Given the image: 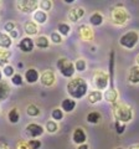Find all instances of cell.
<instances>
[{"instance_id":"obj_1","label":"cell","mask_w":139,"mask_h":149,"mask_svg":"<svg viewBox=\"0 0 139 149\" xmlns=\"http://www.w3.org/2000/svg\"><path fill=\"white\" fill-rule=\"evenodd\" d=\"M66 90L72 100H81L88 92V83H87L85 78L76 77L68 81Z\"/></svg>"},{"instance_id":"obj_2","label":"cell","mask_w":139,"mask_h":149,"mask_svg":"<svg viewBox=\"0 0 139 149\" xmlns=\"http://www.w3.org/2000/svg\"><path fill=\"white\" fill-rule=\"evenodd\" d=\"M113 117L115 118V120L122 123L131 122L133 118L132 107L126 103H115L113 106Z\"/></svg>"},{"instance_id":"obj_3","label":"cell","mask_w":139,"mask_h":149,"mask_svg":"<svg viewBox=\"0 0 139 149\" xmlns=\"http://www.w3.org/2000/svg\"><path fill=\"white\" fill-rule=\"evenodd\" d=\"M56 66H57V68H58L60 73H61L63 77H66V78L73 77V74H75V72H76V70H75V63H73L72 61H70V60L66 58V57L58 58Z\"/></svg>"},{"instance_id":"obj_4","label":"cell","mask_w":139,"mask_h":149,"mask_svg":"<svg viewBox=\"0 0 139 149\" xmlns=\"http://www.w3.org/2000/svg\"><path fill=\"white\" fill-rule=\"evenodd\" d=\"M138 41H139V34L138 32L137 31H128L124 35L120 36L119 44H120V46H123V47H126L128 50H132V49L136 47Z\"/></svg>"},{"instance_id":"obj_5","label":"cell","mask_w":139,"mask_h":149,"mask_svg":"<svg viewBox=\"0 0 139 149\" xmlns=\"http://www.w3.org/2000/svg\"><path fill=\"white\" fill-rule=\"evenodd\" d=\"M111 17H112V21L115 25H124L129 20V14L127 13L126 9L120 8V5H118V8L112 9Z\"/></svg>"},{"instance_id":"obj_6","label":"cell","mask_w":139,"mask_h":149,"mask_svg":"<svg viewBox=\"0 0 139 149\" xmlns=\"http://www.w3.org/2000/svg\"><path fill=\"white\" fill-rule=\"evenodd\" d=\"M16 8L21 13L34 14L36 9L39 8V3L36 0H19V1H16Z\"/></svg>"},{"instance_id":"obj_7","label":"cell","mask_w":139,"mask_h":149,"mask_svg":"<svg viewBox=\"0 0 139 149\" xmlns=\"http://www.w3.org/2000/svg\"><path fill=\"white\" fill-rule=\"evenodd\" d=\"M93 80H95V86L97 88V91H103L106 90V88L108 87V74L106 73L104 71H97L95 73V77H93Z\"/></svg>"},{"instance_id":"obj_8","label":"cell","mask_w":139,"mask_h":149,"mask_svg":"<svg viewBox=\"0 0 139 149\" xmlns=\"http://www.w3.org/2000/svg\"><path fill=\"white\" fill-rule=\"evenodd\" d=\"M25 130H26V134L30 138L35 139V138H39V137L42 136L44 132H45V128L41 124H38V123H29L26 125Z\"/></svg>"},{"instance_id":"obj_9","label":"cell","mask_w":139,"mask_h":149,"mask_svg":"<svg viewBox=\"0 0 139 149\" xmlns=\"http://www.w3.org/2000/svg\"><path fill=\"white\" fill-rule=\"evenodd\" d=\"M40 82H41V85H44L45 87H51L56 82V76H55V73L51 71V70H46V71L41 73Z\"/></svg>"},{"instance_id":"obj_10","label":"cell","mask_w":139,"mask_h":149,"mask_svg":"<svg viewBox=\"0 0 139 149\" xmlns=\"http://www.w3.org/2000/svg\"><path fill=\"white\" fill-rule=\"evenodd\" d=\"M34 47H35L34 40H32L31 37H29V36L22 37V39L20 40V42H19V49L25 54L31 52V51L34 50Z\"/></svg>"},{"instance_id":"obj_11","label":"cell","mask_w":139,"mask_h":149,"mask_svg":"<svg viewBox=\"0 0 139 149\" xmlns=\"http://www.w3.org/2000/svg\"><path fill=\"white\" fill-rule=\"evenodd\" d=\"M72 141H73V143L78 144V146H81V144H85L86 141H87V134H86V132L82 128H76L75 130H73V134H72Z\"/></svg>"},{"instance_id":"obj_12","label":"cell","mask_w":139,"mask_h":149,"mask_svg":"<svg viewBox=\"0 0 139 149\" xmlns=\"http://www.w3.org/2000/svg\"><path fill=\"white\" fill-rule=\"evenodd\" d=\"M85 9L83 8H73L68 11V20L71 22H77L80 19H82L85 16Z\"/></svg>"},{"instance_id":"obj_13","label":"cell","mask_w":139,"mask_h":149,"mask_svg":"<svg viewBox=\"0 0 139 149\" xmlns=\"http://www.w3.org/2000/svg\"><path fill=\"white\" fill-rule=\"evenodd\" d=\"M25 80L27 83H36L38 81H40V73L36 68L31 67L27 68L25 72Z\"/></svg>"},{"instance_id":"obj_14","label":"cell","mask_w":139,"mask_h":149,"mask_svg":"<svg viewBox=\"0 0 139 149\" xmlns=\"http://www.w3.org/2000/svg\"><path fill=\"white\" fill-rule=\"evenodd\" d=\"M32 21L35 22V24H46V21H47V13H45L42 10H36L34 14H32Z\"/></svg>"},{"instance_id":"obj_15","label":"cell","mask_w":139,"mask_h":149,"mask_svg":"<svg viewBox=\"0 0 139 149\" xmlns=\"http://www.w3.org/2000/svg\"><path fill=\"white\" fill-rule=\"evenodd\" d=\"M76 101L72 100V98H65L61 103V109L63 112H66V113H70V112L75 111L76 108Z\"/></svg>"},{"instance_id":"obj_16","label":"cell","mask_w":139,"mask_h":149,"mask_svg":"<svg viewBox=\"0 0 139 149\" xmlns=\"http://www.w3.org/2000/svg\"><path fill=\"white\" fill-rule=\"evenodd\" d=\"M24 31L26 32L29 36H32V35H36L39 32V26L38 24H35L32 20L30 21H26L24 24Z\"/></svg>"},{"instance_id":"obj_17","label":"cell","mask_w":139,"mask_h":149,"mask_svg":"<svg viewBox=\"0 0 139 149\" xmlns=\"http://www.w3.org/2000/svg\"><path fill=\"white\" fill-rule=\"evenodd\" d=\"M128 81L131 83H139V67L132 66L128 72Z\"/></svg>"},{"instance_id":"obj_18","label":"cell","mask_w":139,"mask_h":149,"mask_svg":"<svg viewBox=\"0 0 139 149\" xmlns=\"http://www.w3.org/2000/svg\"><path fill=\"white\" fill-rule=\"evenodd\" d=\"M80 35L85 41H90L93 37V30L87 25H82L80 26Z\"/></svg>"},{"instance_id":"obj_19","label":"cell","mask_w":139,"mask_h":149,"mask_svg":"<svg viewBox=\"0 0 139 149\" xmlns=\"http://www.w3.org/2000/svg\"><path fill=\"white\" fill-rule=\"evenodd\" d=\"M103 98L107 102H109V103H114L118 98V93L112 87V88H109V90H106V92L103 93Z\"/></svg>"},{"instance_id":"obj_20","label":"cell","mask_w":139,"mask_h":149,"mask_svg":"<svg viewBox=\"0 0 139 149\" xmlns=\"http://www.w3.org/2000/svg\"><path fill=\"white\" fill-rule=\"evenodd\" d=\"M34 44L38 46L39 49H47L49 46H50V40H49V37H47V36L41 35V36H38V37H36L35 41H34Z\"/></svg>"},{"instance_id":"obj_21","label":"cell","mask_w":139,"mask_h":149,"mask_svg":"<svg viewBox=\"0 0 139 149\" xmlns=\"http://www.w3.org/2000/svg\"><path fill=\"white\" fill-rule=\"evenodd\" d=\"M11 45H13V39L8 34L0 35V49L8 50V49H10Z\"/></svg>"},{"instance_id":"obj_22","label":"cell","mask_w":139,"mask_h":149,"mask_svg":"<svg viewBox=\"0 0 139 149\" xmlns=\"http://www.w3.org/2000/svg\"><path fill=\"white\" fill-rule=\"evenodd\" d=\"M10 95V86L6 82H0V102L5 101Z\"/></svg>"},{"instance_id":"obj_23","label":"cell","mask_w":139,"mask_h":149,"mask_svg":"<svg viewBox=\"0 0 139 149\" xmlns=\"http://www.w3.org/2000/svg\"><path fill=\"white\" fill-rule=\"evenodd\" d=\"M102 98H103V93H102L101 91H92L90 95H88V102L92 104H96L98 103V102L102 101Z\"/></svg>"},{"instance_id":"obj_24","label":"cell","mask_w":139,"mask_h":149,"mask_svg":"<svg viewBox=\"0 0 139 149\" xmlns=\"http://www.w3.org/2000/svg\"><path fill=\"white\" fill-rule=\"evenodd\" d=\"M8 119H9V122L13 123V124L19 122L20 120V113H19V111H17V108H11L10 111H9Z\"/></svg>"},{"instance_id":"obj_25","label":"cell","mask_w":139,"mask_h":149,"mask_svg":"<svg viewBox=\"0 0 139 149\" xmlns=\"http://www.w3.org/2000/svg\"><path fill=\"white\" fill-rule=\"evenodd\" d=\"M11 56V52L9 50H3L0 49V66H6L9 62V58Z\"/></svg>"},{"instance_id":"obj_26","label":"cell","mask_w":139,"mask_h":149,"mask_svg":"<svg viewBox=\"0 0 139 149\" xmlns=\"http://www.w3.org/2000/svg\"><path fill=\"white\" fill-rule=\"evenodd\" d=\"M57 32L62 37L63 36H68L70 32H71V27H70V25L66 24V22H60V24L57 25Z\"/></svg>"},{"instance_id":"obj_27","label":"cell","mask_w":139,"mask_h":149,"mask_svg":"<svg viewBox=\"0 0 139 149\" xmlns=\"http://www.w3.org/2000/svg\"><path fill=\"white\" fill-rule=\"evenodd\" d=\"M90 22H91V25H93V26H99L103 24V16H102L99 13L92 14L90 16Z\"/></svg>"},{"instance_id":"obj_28","label":"cell","mask_w":139,"mask_h":149,"mask_svg":"<svg viewBox=\"0 0 139 149\" xmlns=\"http://www.w3.org/2000/svg\"><path fill=\"white\" fill-rule=\"evenodd\" d=\"M26 113H27V116H30V117H38L41 113V109L36 104H29L26 108Z\"/></svg>"},{"instance_id":"obj_29","label":"cell","mask_w":139,"mask_h":149,"mask_svg":"<svg viewBox=\"0 0 139 149\" xmlns=\"http://www.w3.org/2000/svg\"><path fill=\"white\" fill-rule=\"evenodd\" d=\"M51 117H52V120H55V122H58V120L63 119L65 112L61 108H54L52 112H51Z\"/></svg>"},{"instance_id":"obj_30","label":"cell","mask_w":139,"mask_h":149,"mask_svg":"<svg viewBox=\"0 0 139 149\" xmlns=\"http://www.w3.org/2000/svg\"><path fill=\"white\" fill-rule=\"evenodd\" d=\"M87 122L91 123V124H97L101 120V114L98 112H90L88 114H87Z\"/></svg>"},{"instance_id":"obj_31","label":"cell","mask_w":139,"mask_h":149,"mask_svg":"<svg viewBox=\"0 0 139 149\" xmlns=\"http://www.w3.org/2000/svg\"><path fill=\"white\" fill-rule=\"evenodd\" d=\"M45 129L47 130L49 133H56L57 132V129H58V125H57V123L55 122V120H47V122H46V124H45Z\"/></svg>"},{"instance_id":"obj_32","label":"cell","mask_w":139,"mask_h":149,"mask_svg":"<svg viewBox=\"0 0 139 149\" xmlns=\"http://www.w3.org/2000/svg\"><path fill=\"white\" fill-rule=\"evenodd\" d=\"M87 68V63H86V60L85 58H78L77 61L75 62V70L78 72H83L86 71Z\"/></svg>"},{"instance_id":"obj_33","label":"cell","mask_w":139,"mask_h":149,"mask_svg":"<svg viewBox=\"0 0 139 149\" xmlns=\"http://www.w3.org/2000/svg\"><path fill=\"white\" fill-rule=\"evenodd\" d=\"M39 8H40V10L47 13L49 10H51V8H52V1H51V0H42V1L39 3Z\"/></svg>"},{"instance_id":"obj_34","label":"cell","mask_w":139,"mask_h":149,"mask_svg":"<svg viewBox=\"0 0 139 149\" xmlns=\"http://www.w3.org/2000/svg\"><path fill=\"white\" fill-rule=\"evenodd\" d=\"M3 73H4V76L11 78L14 74H15V68H14L11 65H6V66L3 67Z\"/></svg>"},{"instance_id":"obj_35","label":"cell","mask_w":139,"mask_h":149,"mask_svg":"<svg viewBox=\"0 0 139 149\" xmlns=\"http://www.w3.org/2000/svg\"><path fill=\"white\" fill-rule=\"evenodd\" d=\"M27 147L29 149H40L41 146H42V143H41L39 139H30V141H27Z\"/></svg>"},{"instance_id":"obj_36","label":"cell","mask_w":139,"mask_h":149,"mask_svg":"<svg viewBox=\"0 0 139 149\" xmlns=\"http://www.w3.org/2000/svg\"><path fill=\"white\" fill-rule=\"evenodd\" d=\"M22 82H24V80H22V76H21L20 73H15L11 77V83H13L14 86H21Z\"/></svg>"},{"instance_id":"obj_37","label":"cell","mask_w":139,"mask_h":149,"mask_svg":"<svg viewBox=\"0 0 139 149\" xmlns=\"http://www.w3.org/2000/svg\"><path fill=\"white\" fill-rule=\"evenodd\" d=\"M50 40L52 41L54 44L58 45V44H61V42H62V36L60 35L57 31H55V32H52V34H51V36H50Z\"/></svg>"},{"instance_id":"obj_38","label":"cell","mask_w":139,"mask_h":149,"mask_svg":"<svg viewBox=\"0 0 139 149\" xmlns=\"http://www.w3.org/2000/svg\"><path fill=\"white\" fill-rule=\"evenodd\" d=\"M114 127H115V132H117L118 134H123L124 132H126V123H122V122L115 120Z\"/></svg>"},{"instance_id":"obj_39","label":"cell","mask_w":139,"mask_h":149,"mask_svg":"<svg viewBox=\"0 0 139 149\" xmlns=\"http://www.w3.org/2000/svg\"><path fill=\"white\" fill-rule=\"evenodd\" d=\"M16 29V25H15V22H13V21H9V22H6L5 25H4V30H5L8 34L9 32H11L13 30H15Z\"/></svg>"},{"instance_id":"obj_40","label":"cell","mask_w":139,"mask_h":149,"mask_svg":"<svg viewBox=\"0 0 139 149\" xmlns=\"http://www.w3.org/2000/svg\"><path fill=\"white\" fill-rule=\"evenodd\" d=\"M16 149H29V147H27V143L26 142H19Z\"/></svg>"},{"instance_id":"obj_41","label":"cell","mask_w":139,"mask_h":149,"mask_svg":"<svg viewBox=\"0 0 139 149\" xmlns=\"http://www.w3.org/2000/svg\"><path fill=\"white\" fill-rule=\"evenodd\" d=\"M8 35H9V36H10V37H11V39H16V37H17V36H19V32H17V31H16V29H15V30H13L11 32H9V34H8Z\"/></svg>"},{"instance_id":"obj_42","label":"cell","mask_w":139,"mask_h":149,"mask_svg":"<svg viewBox=\"0 0 139 149\" xmlns=\"http://www.w3.org/2000/svg\"><path fill=\"white\" fill-rule=\"evenodd\" d=\"M77 149H90V147L85 143V144H81V146H78V147H77Z\"/></svg>"},{"instance_id":"obj_43","label":"cell","mask_w":139,"mask_h":149,"mask_svg":"<svg viewBox=\"0 0 139 149\" xmlns=\"http://www.w3.org/2000/svg\"><path fill=\"white\" fill-rule=\"evenodd\" d=\"M0 149H9L6 143H0Z\"/></svg>"},{"instance_id":"obj_44","label":"cell","mask_w":139,"mask_h":149,"mask_svg":"<svg viewBox=\"0 0 139 149\" xmlns=\"http://www.w3.org/2000/svg\"><path fill=\"white\" fill-rule=\"evenodd\" d=\"M129 149H139V144H133V146L129 147Z\"/></svg>"},{"instance_id":"obj_45","label":"cell","mask_w":139,"mask_h":149,"mask_svg":"<svg viewBox=\"0 0 139 149\" xmlns=\"http://www.w3.org/2000/svg\"><path fill=\"white\" fill-rule=\"evenodd\" d=\"M136 61H137V65H138V67H139V55L136 57Z\"/></svg>"},{"instance_id":"obj_46","label":"cell","mask_w":139,"mask_h":149,"mask_svg":"<svg viewBox=\"0 0 139 149\" xmlns=\"http://www.w3.org/2000/svg\"><path fill=\"white\" fill-rule=\"evenodd\" d=\"M1 78H3V72L0 71V82H1Z\"/></svg>"},{"instance_id":"obj_47","label":"cell","mask_w":139,"mask_h":149,"mask_svg":"<svg viewBox=\"0 0 139 149\" xmlns=\"http://www.w3.org/2000/svg\"><path fill=\"white\" fill-rule=\"evenodd\" d=\"M115 149H124V148H122V147H118V148H115Z\"/></svg>"},{"instance_id":"obj_48","label":"cell","mask_w":139,"mask_h":149,"mask_svg":"<svg viewBox=\"0 0 139 149\" xmlns=\"http://www.w3.org/2000/svg\"><path fill=\"white\" fill-rule=\"evenodd\" d=\"M0 35H1V32H0Z\"/></svg>"}]
</instances>
